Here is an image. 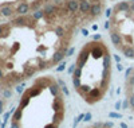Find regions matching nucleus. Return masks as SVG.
Listing matches in <instances>:
<instances>
[{
  "label": "nucleus",
  "mask_w": 134,
  "mask_h": 128,
  "mask_svg": "<svg viewBox=\"0 0 134 128\" xmlns=\"http://www.w3.org/2000/svg\"><path fill=\"white\" fill-rule=\"evenodd\" d=\"M64 54L66 53H63L62 50H59V51H57L54 54V57H52V61H51V65H54V63H58V62H60L63 58H64Z\"/></svg>",
  "instance_id": "nucleus-1"
},
{
  "label": "nucleus",
  "mask_w": 134,
  "mask_h": 128,
  "mask_svg": "<svg viewBox=\"0 0 134 128\" xmlns=\"http://www.w3.org/2000/svg\"><path fill=\"white\" fill-rule=\"evenodd\" d=\"M122 53L126 58H134V50L131 47H122Z\"/></svg>",
  "instance_id": "nucleus-2"
},
{
  "label": "nucleus",
  "mask_w": 134,
  "mask_h": 128,
  "mask_svg": "<svg viewBox=\"0 0 134 128\" xmlns=\"http://www.w3.org/2000/svg\"><path fill=\"white\" fill-rule=\"evenodd\" d=\"M28 102H30V96L26 93V95L23 96V99H21V101H20V107H19V108L23 109L24 107H27V105H28Z\"/></svg>",
  "instance_id": "nucleus-3"
},
{
  "label": "nucleus",
  "mask_w": 134,
  "mask_h": 128,
  "mask_svg": "<svg viewBox=\"0 0 134 128\" xmlns=\"http://www.w3.org/2000/svg\"><path fill=\"white\" fill-rule=\"evenodd\" d=\"M20 117H21V108L16 109V112H15L14 116H12V121H19Z\"/></svg>",
  "instance_id": "nucleus-4"
},
{
  "label": "nucleus",
  "mask_w": 134,
  "mask_h": 128,
  "mask_svg": "<svg viewBox=\"0 0 134 128\" xmlns=\"http://www.w3.org/2000/svg\"><path fill=\"white\" fill-rule=\"evenodd\" d=\"M11 128H20V125H19L18 121H12V124H11Z\"/></svg>",
  "instance_id": "nucleus-5"
},
{
  "label": "nucleus",
  "mask_w": 134,
  "mask_h": 128,
  "mask_svg": "<svg viewBox=\"0 0 134 128\" xmlns=\"http://www.w3.org/2000/svg\"><path fill=\"white\" fill-rule=\"evenodd\" d=\"M129 102H130V105H131V109H134V96H131L129 99Z\"/></svg>",
  "instance_id": "nucleus-6"
},
{
  "label": "nucleus",
  "mask_w": 134,
  "mask_h": 128,
  "mask_svg": "<svg viewBox=\"0 0 134 128\" xmlns=\"http://www.w3.org/2000/svg\"><path fill=\"white\" fill-rule=\"evenodd\" d=\"M90 119H91V113H87V115L85 116V120H86V121H90Z\"/></svg>",
  "instance_id": "nucleus-7"
},
{
  "label": "nucleus",
  "mask_w": 134,
  "mask_h": 128,
  "mask_svg": "<svg viewBox=\"0 0 134 128\" xmlns=\"http://www.w3.org/2000/svg\"><path fill=\"white\" fill-rule=\"evenodd\" d=\"M93 127H95V128H102V127H103V124H102V123H95Z\"/></svg>",
  "instance_id": "nucleus-8"
},
{
  "label": "nucleus",
  "mask_w": 134,
  "mask_h": 128,
  "mask_svg": "<svg viewBox=\"0 0 134 128\" xmlns=\"http://www.w3.org/2000/svg\"><path fill=\"white\" fill-rule=\"evenodd\" d=\"M74 70H75V65H71L69 69V73H74Z\"/></svg>",
  "instance_id": "nucleus-9"
},
{
  "label": "nucleus",
  "mask_w": 134,
  "mask_h": 128,
  "mask_svg": "<svg viewBox=\"0 0 134 128\" xmlns=\"http://www.w3.org/2000/svg\"><path fill=\"white\" fill-rule=\"evenodd\" d=\"M64 65H66V63H64V62H62V65L58 67V72H62V70H63V69H64Z\"/></svg>",
  "instance_id": "nucleus-10"
},
{
  "label": "nucleus",
  "mask_w": 134,
  "mask_h": 128,
  "mask_svg": "<svg viewBox=\"0 0 134 128\" xmlns=\"http://www.w3.org/2000/svg\"><path fill=\"white\" fill-rule=\"evenodd\" d=\"M4 96L5 97H9L11 96V90H4Z\"/></svg>",
  "instance_id": "nucleus-11"
},
{
  "label": "nucleus",
  "mask_w": 134,
  "mask_h": 128,
  "mask_svg": "<svg viewBox=\"0 0 134 128\" xmlns=\"http://www.w3.org/2000/svg\"><path fill=\"white\" fill-rule=\"evenodd\" d=\"M3 31H4V24H0V37H2Z\"/></svg>",
  "instance_id": "nucleus-12"
},
{
  "label": "nucleus",
  "mask_w": 134,
  "mask_h": 128,
  "mask_svg": "<svg viewBox=\"0 0 134 128\" xmlns=\"http://www.w3.org/2000/svg\"><path fill=\"white\" fill-rule=\"evenodd\" d=\"M111 117H121V115H117V113H110Z\"/></svg>",
  "instance_id": "nucleus-13"
},
{
  "label": "nucleus",
  "mask_w": 134,
  "mask_h": 128,
  "mask_svg": "<svg viewBox=\"0 0 134 128\" xmlns=\"http://www.w3.org/2000/svg\"><path fill=\"white\" fill-rule=\"evenodd\" d=\"M117 66H118V70H119V72H121V70H124V66H122L121 63H118Z\"/></svg>",
  "instance_id": "nucleus-14"
},
{
  "label": "nucleus",
  "mask_w": 134,
  "mask_h": 128,
  "mask_svg": "<svg viewBox=\"0 0 134 128\" xmlns=\"http://www.w3.org/2000/svg\"><path fill=\"white\" fill-rule=\"evenodd\" d=\"M2 112H3V101L0 100V113H2Z\"/></svg>",
  "instance_id": "nucleus-15"
},
{
  "label": "nucleus",
  "mask_w": 134,
  "mask_h": 128,
  "mask_svg": "<svg viewBox=\"0 0 134 128\" xmlns=\"http://www.w3.org/2000/svg\"><path fill=\"white\" fill-rule=\"evenodd\" d=\"M2 77H3V70L0 69V78H2Z\"/></svg>",
  "instance_id": "nucleus-16"
}]
</instances>
